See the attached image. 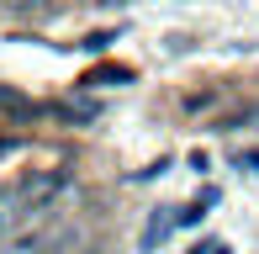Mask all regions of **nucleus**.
I'll list each match as a JSON object with an SVG mask.
<instances>
[{
	"instance_id": "nucleus-8",
	"label": "nucleus",
	"mask_w": 259,
	"mask_h": 254,
	"mask_svg": "<svg viewBox=\"0 0 259 254\" xmlns=\"http://www.w3.org/2000/svg\"><path fill=\"white\" fill-rule=\"evenodd\" d=\"M53 0H16V16H53Z\"/></svg>"
},
{
	"instance_id": "nucleus-6",
	"label": "nucleus",
	"mask_w": 259,
	"mask_h": 254,
	"mask_svg": "<svg viewBox=\"0 0 259 254\" xmlns=\"http://www.w3.org/2000/svg\"><path fill=\"white\" fill-rule=\"evenodd\" d=\"M21 217V206H16V191H0V233H11V223Z\"/></svg>"
},
{
	"instance_id": "nucleus-1",
	"label": "nucleus",
	"mask_w": 259,
	"mask_h": 254,
	"mask_svg": "<svg viewBox=\"0 0 259 254\" xmlns=\"http://www.w3.org/2000/svg\"><path fill=\"white\" fill-rule=\"evenodd\" d=\"M74 191V175L69 170H42V175H27L16 186V206H21V217H53V206L64 201V196Z\"/></svg>"
},
{
	"instance_id": "nucleus-4",
	"label": "nucleus",
	"mask_w": 259,
	"mask_h": 254,
	"mask_svg": "<svg viewBox=\"0 0 259 254\" xmlns=\"http://www.w3.org/2000/svg\"><path fill=\"white\" fill-rule=\"evenodd\" d=\"M138 79V69H127V64H101V69H90L85 79H79V90H106V85H133Z\"/></svg>"
},
{
	"instance_id": "nucleus-7",
	"label": "nucleus",
	"mask_w": 259,
	"mask_h": 254,
	"mask_svg": "<svg viewBox=\"0 0 259 254\" xmlns=\"http://www.w3.org/2000/svg\"><path fill=\"white\" fill-rule=\"evenodd\" d=\"M111 43H116V32H111V27H101V32H90V37L79 43V48H85V53H106Z\"/></svg>"
},
{
	"instance_id": "nucleus-3",
	"label": "nucleus",
	"mask_w": 259,
	"mask_h": 254,
	"mask_svg": "<svg viewBox=\"0 0 259 254\" xmlns=\"http://www.w3.org/2000/svg\"><path fill=\"white\" fill-rule=\"evenodd\" d=\"M48 106H37L32 96H21L16 85H0V117L6 122H32V117H42Z\"/></svg>"
},
{
	"instance_id": "nucleus-2",
	"label": "nucleus",
	"mask_w": 259,
	"mask_h": 254,
	"mask_svg": "<svg viewBox=\"0 0 259 254\" xmlns=\"http://www.w3.org/2000/svg\"><path fill=\"white\" fill-rule=\"evenodd\" d=\"M79 238V228L74 223H48V228H27V233L16 238V254H58V249H69Z\"/></svg>"
},
{
	"instance_id": "nucleus-5",
	"label": "nucleus",
	"mask_w": 259,
	"mask_h": 254,
	"mask_svg": "<svg viewBox=\"0 0 259 254\" xmlns=\"http://www.w3.org/2000/svg\"><path fill=\"white\" fill-rule=\"evenodd\" d=\"M169 228H180V206H175V212H154V217H148V228H143V249H159L164 244V238H169Z\"/></svg>"
},
{
	"instance_id": "nucleus-9",
	"label": "nucleus",
	"mask_w": 259,
	"mask_h": 254,
	"mask_svg": "<svg viewBox=\"0 0 259 254\" xmlns=\"http://www.w3.org/2000/svg\"><path fill=\"white\" fill-rule=\"evenodd\" d=\"M238 170H259V148H249V154H238Z\"/></svg>"
},
{
	"instance_id": "nucleus-10",
	"label": "nucleus",
	"mask_w": 259,
	"mask_h": 254,
	"mask_svg": "<svg viewBox=\"0 0 259 254\" xmlns=\"http://www.w3.org/2000/svg\"><path fill=\"white\" fill-rule=\"evenodd\" d=\"M6 154H16V143H11V138H0V159H6Z\"/></svg>"
}]
</instances>
